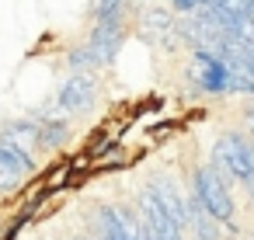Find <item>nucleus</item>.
I'll return each instance as SVG.
<instances>
[{
    "instance_id": "1",
    "label": "nucleus",
    "mask_w": 254,
    "mask_h": 240,
    "mask_svg": "<svg viewBox=\"0 0 254 240\" xmlns=\"http://www.w3.org/2000/svg\"><path fill=\"white\" fill-rule=\"evenodd\" d=\"M212 171L233 188L237 181H251L254 178V136L251 132H240V129H226L219 132L216 146H212V157H209Z\"/></svg>"
},
{
    "instance_id": "2",
    "label": "nucleus",
    "mask_w": 254,
    "mask_h": 240,
    "mask_svg": "<svg viewBox=\"0 0 254 240\" xmlns=\"http://www.w3.org/2000/svg\"><path fill=\"white\" fill-rule=\"evenodd\" d=\"M126 42V25H94L84 46H73L66 53V70L70 73H94L108 66Z\"/></svg>"
},
{
    "instance_id": "3",
    "label": "nucleus",
    "mask_w": 254,
    "mask_h": 240,
    "mask_svg": "<svg viewBox=\"0 0 254 240\" xmlns=\"http://www.w3.org/2000/svg\"><path fill=\"white\" fill-rule=\"evenodd\" d=\"M191 195L223 223V230L237 233V202H233V188L212 171V164H202L191 171Z\"/></svg>"
},
{
    "instance_id": "4",
    "label": "nucleus",
    "mask_w": 254,
    "mask_h": 240,
    "mask_svg": "<svg viewBox=\"0 0 254 240\" xmlns=\"http://www.w3.org/2000/svg\"><path fill=\"white\" fill-rule=\"evenodd\" d=\"M191 63H195V70L188 77H191L195 94H209V98L237 94V70L216 49H195L191 53Z\"/></svg>"
},
{
    "instance_id": "5",
    "label": "nucleus",
    "mask_w": 254,
    "mask_h": 240,
    "mask_svg": "<svg viewBox=\"0 0 254 240\" xmlns=\"http://www.w3.org/2000/svg\"><path fill=\"white\" fill-rule=\"evenodd\" d=\"M136 209H139V219H143V226L150 230L153 240H188V237H185L188 230L171 216V209L164 205L160 191H157L150 181L139 188V195H136Z\"/></svg>"
},
{
    "instance_id": "6",
    "label": "nucleus",
    "mask_w": 254,
    "mask_h": 240,
    "mask_svg": "<svg viewBox=\"0 0 254 240\" xmlns=\"http://www.w3.org/2000/svg\"><path fill=\"white\" fill-rule=\"evenodd\" d=\"M35 171H39L35 153H28L18 143L0 139V188H4V195H11L14 188H21L28 178H35Z\"/></svg>"
},
{
    "instance_id": "7",
    "label": "nucleus",
    "mask_w": 254,
    "mask_h": 240,
    "mask_svg": "<svg viewBox=\"0 0 254 240\" xmlns=\"http://www.w3.org/2000/svg\"><path fill=\"white\" fill-rule=\"evenodd\" d=\"M94 101H98V80L91 73H70L49 108L66 112V115H87L94 108Z\"/></svg>"
},
{
    "instance_id": "8",
    "label": "nucleus",
    "mask_w": 254,
    "mask_h": 240,
    "mask_svg": "<svg viewBox=\"0 0 254 240\" xmlns=\"http://www.w3.org/2000/svg\"><path fill=\"white\" fill-rule=\"evenodd\" d=\"M39 119H11V122H4L0 125V139H7V143H18V146H25L28 153H35L39 150Z\"/></svg>"
},
{
    "instance_id": "9",
    "label": "nucleus",
    "mask_w": 254,
    "mask_h": 240,
    "mask_svg": "<svg viewBox=\"0 0 254 240\" xmlns=\"http://www.w3.org/2000/svg\"><path fill=\"white\" fill-rule=\"evenodd\" d=\"M39 150H63L73 136V125L70 119H60V115H49V119H39Z\"/></svg>"
},
{
    "instance_id": "10",
    "label": "nucleus",
    "mask_w": 254,
    "mask_h": 240,
    "mask_svg": "<svg viewBox=\"0 0 254 240\" xmlns=\"http://www.w3.org/2000/svg\"><path fill=\"white\" fill-rule=\"evenodd\" d=\"M209 7H219V11L237 14V18H254V0H212Z\"/></svg>"
},
{
    "instance_id": "11",
    "label": "nucleus",
    "mask_w": 254,
    "mask_h": 240,
    "mask_svg": "<svg viewBox=\"0 0 254 240\" xmlns=\"http://www.w3.org/2000/svg\"><path fill=\"white\" fill-rule=\"evenodd\" d=\"M244 122H247V132L254 136V101H251V105L244 108Z\"/></svg>"
},
{
    "instance_id": "12",
    "label": "nucleus",
    "mask_w": 254,
    "mask_h": 240,
    "mask_svg": "<svg viewBox=\"0 0 254 240\" xmlns=\"http://www.w3.org/2000/svg\"><path fill=\"white\" fill-rule=\"evenodd\" d=\"M0 195H4V188H0Z\"/></svg>"
},
{
    "instance_id": "13",
    "label": "nucleus",
    "mask_w": 254,
    "mask_h": 240,
    "mask_svg": "<svg viewBox=\"0 0 254 240\" xmlns=\"http://www.w3.org/2000/svg\"><path fill=\"white\" fill-rule=\"evenodd\" d=\"M191 240H198V237H191Z\"/></svg>"
}]
</instances>
